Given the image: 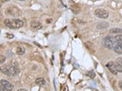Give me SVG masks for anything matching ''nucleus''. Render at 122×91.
Listing matches in <instances>:
<instances>
[{
    "label": "nucleus",
    "instance_id": "1",
    "mask_svg": "<svg viewBox=\"0 0 122 91\" xmlns=\"http://www.w3.org/2000/svg\"><path fill=\"white\" fill-rule=\"evenodd\" d=\"M1 72L7 76H13L19 73V69L15 65L6 64L1 67Z\"/></svg>",
    "mask_w": 122,
    "mask_h": 91
},
{
    "label": "nucleus",
    "instance_id": "2",
    "mask_svg": "<svg viewBox=\"0 0 122 91\" xmlns=\"http://www.w3.org/2000/svg\"><path fill=\"white\" fill-rule=\"evenodd\" d=\"M4 24L6 27L13 29H17L23 27L24 22L20 19H9L6 18L4 20Z\"/></svg>",
    "mask_w": 122,
    "mask_h": 91
},
{
    "label": "nucleus",
    "instance_id": "3",
    "mask_svg": "<svg viewBox=\"0 0 122 91\" xmlns=\"http://www.w3.org/2000/svg\"><path fill=\"white\" fill-rule=\"evenodd\" d=\"M103 44L105 47L112 50H114L117 45L115 38L110 36H105L103 40Z\"/></svg>",
    "mask_w": 122,
    "mask_h": 91
},
{
    "label": "nucleus",
    "instance_id": "4",
    "mask_svg": "<svg viewBox=\"0 0 122 91\" xmlns=\"http://www.w3.org/2000/svg\"><path fill=\"white\" fill-rule=\"evenodd\" d=\"M95 15L99 18L106 19L109 17V12L104 9H97L95 11Z\"/></svg>",
    "mask_w": 122,
    "mask_h": 91
},
{
    "label": "nucleus",
    "instance_id": "5",
    "mask_svg": "<svg viewBox=\"0 0 122 91\" xmlns=\"http://www.w3.org/2000/svg\"><path fill=\"white\" fill-rule=\"evenodd\" d=\"M0 84H3V85L7 89V90H8V91H12V90H13V89H14V87H13V86L12 85V84L10 82H9L8 81L6 80H1V81H0Z\"/></svg>",
    "mask_w": 122,
    "mask_h": 91
},
{
    "label": "nucleus",
    "instance_id": "6",
    "mask_svg": "<svg viewBox=\"0 0 122 91\" xmlns=\"http://www.w3.org/2000/svg\"><path fill=\"white\" fill-rule=\"evenodd\" d=\"M106 66L108 67L109 70L112 73H113L114 75H117V71L115 69V63L112 61H110L109 63H107L106 64Z\"/></svg>",
    "mask_w": 122,
    "mask_h": 91
},
{
    "label": "nucleus",
    "instance_id": "7",
    "mask_svg": "<svg viewBox=\"0 0 122 91\" xmlns=\"http://www.w3.org/2000/svg\"><path fill=\"white\" fill-rule=\"evenodd\" d=\"M30 25L35 29H40L42 27V25L40 22L36 20H33L30 22Z\"/></svg>",
    "mask_w": 122,
    "mask_h": 91
},
{
    "label": "nucleus",
    "instance_id": "8",
    "mask_svg": "<svg viewBox=\"0 0 122 91\" xmlns=\"http://www.w3.org/2000/svg\"><path fill=\"white\" fill-rule=\"evenodd\" d=\"M109 26V24L106 22H100L97 25V29H104L105 28H107Z\"/></svg>",
    "mask_w": 122,
    "mask_h": 91
},
{
    "label": "nucleus",
    "instance_id": "9",
    "mask_svg": "<svg viewBox=\"0 0 122 91\" xmlns=\"http://www.w3.org/2000/svg\"><path fill=\"white\" fill-rule=\"evenodd\" d=\"M109 33L110 34H116V33H122V29L113 28L109 30Z\"/></svg>",
    "mask_w": 122,
    "mask_h": 91
},
{
    "label": "nucleus",
    "instance_id": "10",
    "mask_svg": "<svg viewBox=\"0 0 122 91\" xmlns=\"http://www.w3.org/2000/svg\"><path fill=\"white\" fill-rule=\"evenodd\" d=\"M114 38L117 45L120 46L122 47V35H117V36H115Z\"/></svg>",
    "mask_w": 122,
    "mask_h": 91
},
{
    "label": "nucleus",
    "instance_id": "11",
    "mask_svg": "<svg viewBox=\"0 0 122 91\" xmlns=\"http://www.w3.org/2000/svg\"><path fill=\"white\" fill-rule=\"evenodd\" d=\"M16 53L19 55H24L25 53V49L24 47L23 46H18L16 48Z\"/></svg>",
    "mask_w": 122,
    "mask_h": 91
},
{
    "label": "nucleus",
    "instance_id": "12",
    "mask_svg": "<svg viewBox=\"0 0 122 91\" xmlns=\"http://www.w3.org/2000/svg\"><path fill=\"white\" fill-rule=\"evenodd\" d=\"M36 83L39 86H43L45 84V81L42 78H38L36 80Z\"/></svg>",
    "mask_w": 122,
    "mask_h": 91
},
{
    "label": "nucleus",
    "instance_id": "13",
    "mask_svg": "<svg viewBox=\"0 0 122 91\" xmlns=\"http://www.w3.org/2000/svg\"><path fill=\"white\" fill-rule=\"evenodd\" d=\"M85 47H87V49L89 50V51H92V48L94 47V44H93L90 41L87 42L85 44Z\"/></svg>",
    "mask_w": 122,
    "mask_h": 91
},
{
    "label": "nucleus",
    "instance_id": "14",
    "mask_svg": "<svg viewBox=\"0 0 122 91\" xmlns=\"http://www.w3.org/2000/svg\"><path fill=\"white\" fill-rule=\"evenodd\" d=\"M114 51L117 54H122V47L120 46H118V45H117V46L115 47Z\"/></svg>",
    "mask_w": 122,
    "mask_h": 91
},
{
    "label": "nucleus",
    "instance_id": "15",
    "mask_svg": "<svg viewBox=\"0 0 122 91\" xmlns=\"http://www.w3.org/2000/svg\"><path fill=\"white\" fill-rule=\"evenodd\" d=\"M115 69L117 71V72H122V66L119 64H115Z\"/></svg>",
    "mask_w": 122,
    "mask_h": 91
},
{
    "label": "nucleus",
    "instance_id": "16",
    "mask_svg": "<svg viewBox=\"0 0 122 91\" xmlns=\"http://www.w3.org/2000/svg\"><path fill=\"white\" fill-rule=\"evenodd\" d=\"M5 60H6V57L3 55H0V63H1V64H3Z\"/></svg>",
    "mask_w": 122,
    "mask_h": 91
},
{
    "label": "nucleus",
    "instance_id": "17",
    "mask_svg": "<svg viewBox=\"0 0 122 91\" xmlns=\"http://www.w3.org/2000/svg\"><path fill=\"white\" fill-rule=\"evenodd\" d=\"M88 76H89L90 77L92 78H94L95 77V73H94V72L93 70H91L90 72H89V73H88Z\"/></svg>",
    "mask_w": 122,
    "mask_h": 91
},
{
    "label": "nucleus",
    "instance_id": "18",
    "mask_svg": "<svg viewBox=\"0 0 122 91\" xmlns=\"http://www.w3.org/2000/svg\"><path fill=\"white\" fill-rule=\"evenodd\" d=\"M116 63L120 64V65L122 66V57H119V58H118L117 59Z\"/></svg>",
    "mask_w": 122,
    "mask_h": 91
},
{
    "label": "nucleus",
    "instance_id": "19",
    "mask_svg": "<svg viewBox=\"0 0 122 91\" xmlns=\"http://www.w3.org/2000/svg\"><path fill=\"white\" fill-rule=\"evenodd\" d=\"M0 91H8L3 84H0Z\"/></svg>",
    "mask_w": 122,
    "mask_h": 91
},
{
    "label": "nucleus",
    "instance_id": "20",
    "mask_svg": "<svg viewBox=\"0 0 122 91\" xmlns=\"http://www.w3.org/2000/svg\"><path fill=\"white\" fill-rule=\"evenodd\" d=\"M7 37H8V38L11 39L14 37V35L12 34H9V33H8V34H7Z\"/></svg>",
    "mask_w": 122,
    "mask_h": 91
},
{
    "label": "nucleus",
    "instance_id": "21",
    "mask_svg": "<svg viewBox=\"0 0 122 91\" xmlns=\"http://www.w3.org/2000/svg\"><path fill=\"white\" fill-rule=\"evenodd\" d=\"M118 86H119L120 88L122 90V81H119V83H118Z\"/></svg>",
    "mask_w": 122,
    "mask_h": 91
},
{
    "label": "nucleus",
    "instance_id": "22",
    "mask_svg": "<svg viewBox=\"0 0 122 91\" xmlns=\"http://www.w3.org/2000/svg\"><path fill=\"white\" fill-rule=\"evenodd\" d=\"M9 1H10V0H1V3H6V2Z\"/></svg>",
    "mask_w": 122,
    "mask_h": 91
},
{
    "label": "nucleus",
    "instance_id": "23",
    "mask_svg": "<svg viewBox=\"0 0 122 91\" xmlns=\"http://www.w3.org/2000/svg\"><path fill=\"white\" fill-rule=\"evenodd\" d=\"M17 91H28L26 89H18Z\"/></svg>",
    "mask_w": 122,
    "mask_h": 91
},
{
    "label": "nucleus",
    "instance_id": "24",
    "mask_svg": "<svg viewBox=\"0 0 122 91\" xmlns=\"http://www.w3.org/2000/svg\"><path fill=\"white\" fill-rule=\"evenodd\" d=\"M20 1H24V0H20Z\"/></svg>",
    "mask_w": 122,
    "mask_h": 91
}]
</instances>
